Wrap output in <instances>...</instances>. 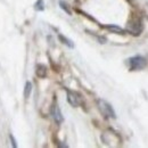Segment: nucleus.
I'll use <instances>...</instances> for the list:
<instances>
[{
    "label": "nucleus",
    "mask_w": 148,
    "mask_h": 148,
    "mask_svg": "<svg viewBox=\"0 0 148 148\" xmlns=\"http://www.w3.org/2000/svg\"><path fill=\"white\" fill-rule=\"evenodd\" d=\"M36 9L37 10H43L45 6H43V0H38L36 3Z\"/></svg>",
    "instance_id": "10"
},
{
    "label": "nucleus",
    "mask_w": 148,
    "mask_h": 148,
    "mask_svg": "<svg viewBox=\"0 0 148 148\" xmlns=\"http://www.w3.org/2000/svg\"><path fill=\"white\" fill-rule=\"evenodd\" d=\"M51 116H53V119L55 120V122L57 124H60L62 122H63V115H62V112L59 110V107L54 104L53 105V107H51Z\"/></svg>",
    "instance_id": "4"
},
{
    "label": "nucleus",
    "mask_w": 148,
    "mask_h": 148,
    "mask_svg": "<svg viewBox=\"0 0 148 148\" xmlns=\"http://www.w3.org/2000/svg\"><path fill=\"white\" fill-rule=\"evenodd\" d=\"M59 5H60V8H63V9H64V10H65V12H66L69 15H71V9L67 7L69 5H66L64 1H59Z\"/></svg>",
    "instance_id": "9"
},
{
    "label": "nucleus",
    "mask_w": 148,
    "mask_h": 148,
    "mask_svg": "<svg viewBox=\"0 0 148 148\" xmlns=\"http://www.w3.org/2000/svg\"><path fill=\"white\" fill-rule=\"evenodd\" d=\"M105 29L110 30L113 33H117V34H124L125 33V31L117 25H107V26H105Z\"/></svg>",
    "instance_id": "5"
},
{
    "label": "nucleus",
    "mask_w": 148,
    "mask_h": 148,
    "mask_svg": "<svg viewBox=\"0 0 148 148\" xmlns=\"http://www.w3.org/2000/svg\"><path fill=\"white\" fill-rule=\"evenodd\" d=\"M9 138H10V140H12V146H13V147H17V145H16V143H15V139H14L13 134H10Z\"/></svg>",
    "instance_id": "11"
},
{
    "label": "nucleus",
    "mask_w": 148,
    "mask_h": 148,
    "mask_svg": "<svg viewBox=\"0 0 148 148\" xmlns=\"http://www.w3.org/2000/svg\"><path fill=\"white\" fill-rule=\"evenodd\" d=\"M37 75L39 77H46L47 76V67L42 64H39L37 66Z\"/></svg>",
    "instance_id": "6"
},
{
    "label": "nucleus",
    "mask_w": 148,
    "mask_h": 148,
    "mask_svg": "<svg viewBox=\"0 0 148 148\" xmlns=\"http://www.w3.org/2000/svg\"><path fill=\"white\" fill-rule=\"evenodd\" d=\"M32 92V83L30 81H27L25 83V87H24V97L27 99L30 97V95Z\"/></svg>",
    "instance_id": "7"
},
{
    "label": "nucleus",
    "mask_w": 148,
    "mask_h": 148,
    "mask_svg": "<svg viewBox=\"0 0 148 148\" xmlns=\"http://www.w3.org/2000/svg\"><path fill=\"white\" fill-rule=\"evenodd\" d=\"M58 38H59V40H60L64 45H66L67 47H70V48H73L74 47L73 42H72L70 39H66V38L64 37V36H62V34H58Z\"/></svg>",
    "instance_id": "8"
},
{
    "label": "nucleus",
    "mask_w": 148,
    "mask_h": 148,
    "mask_svg": "<svg viewBox=\"0 0 148 148\" xmlns=\"http://www.w3.org/2000/svg\"><path fill=\"white\" fill-rule=\"evenodd\" d=\"M67 101L71 106L73 107H77L81 103V97L80 95L74 91H71V90H67Z\"/></svg>",
    "instance_id": "3"
},
{
    "label": "nucleus",
    "mask_w": 148,
    "mask_h": 148,
    "mask_svg": "<svg viewBox=\"0 0 148 148\" xmlns=\"http://www.w3.org/2000/svg\"><path fill=\"white\" fill-rule=\"evenodd\" d=\"M146 65H147V60L141 55L132 56L128 59V66L130 71H141L146 67Z\"/></svg>",
    "instance_id": "1"
},
{
    "label": "nucleus",
    "mask_w": 148,
    "mask_h": 148,
    "mask_svg": "<svg viewBox=\"0 0 148 148\" xmlns=\"http://www.w3.org/2000/svg\"><path fill=\"white\" fill-rule=\"evenodd\" d=\"M97 104H98V108H99L100 113L105 117H107V119H115L116 117L115 112H114V110H113V107H112V105L110 103H107L104 99H99L97 101Z\"/></svg>",
    "instance_id": "2"
}]
</instances>
